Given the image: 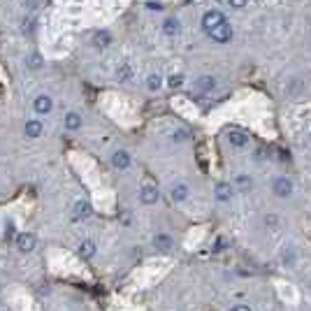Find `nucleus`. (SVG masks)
Masks as SVG:
<instances>
[{
    "instance_id": "nucleus-1",
    "label": "nucleus",
    "mask_w": 311,
    "mask_h": 311,
    "mask_svg": "<svg viewBox=\"0 0 311 311\" xmlns=\"http://www.w3.org/2000/svg\"><path fill=\"white\" fill-rule=\"evenodd\" d=\"M207 35L212 37L214 42H218V45H225V42H230V40H232V26L228 24V21H223V24H218L216 28H212Z\"/></svg>"
},
{
    "instance_id": "nucleus-2",
    "label": "nucleus",
    "mask_w": 311,
    "mask_h": 311,
    "mask_svg": "<svg viewBox=\"0 0 311 311\" xmlns=\"http://www.w3.org/2000/svg\"><path fill=\"white\" fill-rule=\"evenodd\" d=\"M223 21H225V17H223L218 9H209V12H205V17H202V28H205V33H209L212 28H216Z\"/></svg>"
},
{
    "instance_id": "nucleus-3",
    "label": "nucleus",
    "mask_w": 311,
    "mask_h": 311,
    "mask_svg": "<svg viewBox=\"0 0 311 311\" xmlns=\"http://www.w3.org/2000/svg\"><path fill=\"white\" fill-rule=\"evenodd\" d=\"M91 202L89 200H77L74 205H72V218L74 221H84V218H89L91 216Z\"/></svg>"
},
{
    "instance_id": "nucleus-4",
    "label": "nucleus",
    "mask_w": 311,
    "mask_h": 311,
    "mask_svg": "<svg viewBox=\"0 0 311 311\" xmlns=\"http://www.w3.org/2000/svg\"><path fill=\"white\" fill-rule=\"evenodd\" d=\"M274 193L279 197H290L293 195V181H290L288 177L274 179Z\"/></svg>"
},
{
    "instance_id": "nucleus-5",
    "label": "nucleus",
    "mask_w": 311,
    "mask_h": 311,
    "mask_svg": "<svg viewBox=\"0 0 311 311\" xmlns=\"http://www.w3.org/2000/svg\"><path fill=\"white\" fill-rule=\"evenodd\" d=\"M130 163H133V158H130V153L125 151V149H119V151L112 153V165L116 169H128Z\"/></svg>"
},
{
    "instance_id": "nucleus-6",
    "label": "nucleus",
    "mask_w": 311,
    "mask_h": 311,
    "mask_svg": "<svg viewBox=\"0 0 311 311\" xmlns=\"http://www.w3.org/2000/svg\"><path fill=\"white\" fill-rule=\"evenodd\" d=\"M225 137H228V142H230L232 146H237V149H244V146L249 144V135L244 133V130H235V128H232V130L225 133Z\"/></svg>"
},
{
    "instance_id": "nucleus-7",
    "label": "nucleus",
    "mask_w": 311,
    "mask_h": 311,
    "mask_svg": "<svg viewBox=\"0 0 311 311\" xmlns=\"http://www.w3.org/2000/svg\"><path fill=\"white\" fill-rule=\"evenodd\" d=\"M17 249L21 253H30V251L35 249V235H30V232H21L17 237Z\"/></svg>"
},
{
    "instance_id": "nucleus-8",
    "label": "nucleus",
    "mask_w": 311,
    "mask_h": 311,
    "mask_svg": "<svg viewBox=\"0 0 311 311\" xmlns=\"http://www.w3.org/2000/svg\"><path fill=\"white\" fill-rule=\"evenodd\" d=\"M33 107H35V112L37 114H49L53 109V100L47 96V93H40L35 98V102H33Z\"/></svg>"
},
{
    "instance_id": "nucleus-9",
    "label": "nucleus",
    "mask_w": 311,
    "mask_h": 311,
    "mask_svg": "<svg viewBox=\"0 0 311 311\" xmlns=\"http://www.w3.org/2000/svg\"><path fill=\"white\" fill-rule=\"evenodd\" d=\"M42 123L37 121V119H30V121H26V125H24V135H26L28 140H37L40 135H42Z\"/></svg>"
},
{
    "instance_id": "nucleus-10",
    "label": "nucleus",
    "mask_w": 311,
    "mask_h": 311,
    "mask_svg": "<svg viewBox=\"0 0 311 311\" xmlns=\"http://www.w3.org/2000/svg\"><path fill=\"white\" fill-rule=\"evenodd\" d=\"M140 200L144 205H156L158 202V188L156 186H142L140 188Z\"/></svg>"
},
{
    "instance_id": "nucleus-11",
    "label": "nucleus",
    "mask_w": 311,
    "mask_h": 311,
    "mask_svg": "<svg viewBox=\"0 0 311 311\" xmlns=\"http://www.w3.org/2000/svg\"><path fill=\"white\" fill-rule=\"evenodd\" d=\"M179 28H181V24H179L177 17H167L165 21H163V33L167 37H174L179 33Z\"/></svg>"
},
{
    "instance_id": "nucleus-12",
    "label": "nucleus",
    "mask_w": 311,
    "mask_h": 311,
    "mask_svg": "<svg viewBox=\"0 0 311 311\" xmlns=\"http://www.w3.org/2000/svg\"><path fill=\"white\" fill-rule=\"evenodd\" d=\"M169 197H172L174 202H184L188 197V186L186 184H174V186L169 188Z\"/></svg>"
},
{
    "instance_id": "nucleus-13",
    "label": "nucleus",
    "mask_w": 311,
    "mask_h": 311,
    "mask_svg": "<svg viewBox=\"0 0 311 311\" xmlns=\"http://www.w3.org/2000/svg\"><path fill=\"white\" fill-rule=\"evenodd\" d=\"M214 193H216V200H218V202H228L232 197V186L225 184V181H221V184H216V191H214Z\"/></svg>"
},
{
    "instance_id": "nucleus-14",
    "label": "nucleus",
    "mask_w": 311,
    "mask_h": 311,
    "mask_svg": "<svg viewBox=\"0 0 311 311\" xmlns=\"http://www.w3.org/2000/svg\"><path fill=\"white\" fill-rule=\"evenodd\" d=\"M109 45H112V35H109L107 30H98V33H93V47H98V49H107Z\"/></svg>"
},
{
    "instance_id": "nucleus-15",
    "label": "nucleus",
    "mask_w": 311,
    "mask_h": 311,
    "mask_svg": "<svg viewBox=\"0 0 311 311\" xmlns=\"http://www.w3.org/2000/svg\"><path fill=\"white\" fill-rule=\"evenodd\" d=\"M63 125L68 128V130H79L81 128V116L77 112H68L65 119H63Z\"/></svg>"
},
{
    "instance_id": "nucleus-16",
    "label": "nucleus",
    "mask_w": 311,
    "mask_h": 311,
    "mask_svg": "<svg viewBox=\"0 0 311 311\" xmlns=\"http://www.w3.org/2000/svg\"><path fill=\"white\" fill-rule=\"evenodd\" d=\"M153 246H156L158 251H163V253H165V251L172 249V237H169V235H163V232H160V235H156V237H153Z\"/></svg>"
},
{
    "instance_id": "nucleus-17",
    "label": "nucleus",
    "mask_w": 311,
    "mask_h": 311,
    "mask_svg": "<svg viewBox=\"0 0 311 311\" xmlns=\"http://www.w3.org/2000/svg\"><path fill=\"white\" fill-rule=\"evenodd\" d=\"M116 79L119 81H130L133 79V68H130V63H121V65L116 68Z\"/></svg>"
},
{
    "instance_id": "nucleus-18",
    "label": "nucleus",
    "mask_w": 311,
    "mask_h": 311,
    "mask_svg": "<svg viewBox=\"0 0 311 311\" xmlns=\"http://www.w3.org/2000/svg\"><path fill=\"white\" fill-rule=\"evenodd\" d=\"M79 256L81 258H93L96 256V241H91V239H86V241H81L79 244Z\"/></svg>"
},
{
    "instance_id": "nucleus-19",
    "label": "nucleus",
    "mask_w": 311,
    "mask_h": 311,
    "mask_svg": "<svg viewBox=\"0 0 311 311\" xmlns=\"http://www.w3.org/2000/svg\"><path fill=\"white\" fill-rule=\"evenodd\" d=\"M197 89H200V91H214V89H216V79L209 77V74H205V77H200V79H197Z\"/></svg>"
},
{
    "instance_id": "nucleus-20",
    "label": "nucleus",
    "mask_w": 311,
    "mask_h": 311,
    "mask_svg": "<svg viewBox=\"0 0 311 311\" xmlns=\"http://www.w3.org/2000/svg\"><path fill=\"white\" fill-rule=\"evenodd\" d=\"M160 86H163V77H160L158 72L149 74V79H146V89H149V91H158Z\"/></svg>"
},
{
    "instance_id": "nucleus-21",
    "label": "nucleus",
    "mask_w": 311,
    "mask_h": 311,
    "mask_svg": "<svg viewBox=\"0 0 311 311\" xmlns=\"http://www.w3.org/2000/svg\"><path fill=\"white\" fill-rule=\"evenodd\" d=\"M26 65L30 70H40V68H42V56H40V53H30L26 58Z\"/></svg>"
},
{
    "instance_id": "nucleus-22",
    "label": "nucleus",
    "mask_w": 311,
    "mask_h": 311,
    "mask_svg": "<svg viewBox=\"0 0 311 311\" xmlns=\"http://www.w3.org/2000/svg\"><path fill=\"white\" fill-rule=\"evenodd\" d=\"M167 86L169 89H181V86H184V74H169L167 77Z\"/></svg>"
},
{
    "instance_id": "nucleus-23",
    "label": "nucleus",
    "mask_w": 311,
    "mask_h": 311,
    "mask_svg": "<svg viewBox=\"0 0 311 311\" xmlns=\"http://www.w3.org/2000/svg\"><path fill=\"white\" fill-rule=\"evenodd\" d=\"M246 2H249V0H228V5L235 7V9H244L246 7Z\"/></svg>"
},
{
    "instance_id": "nucleus-24",
    "label": "nucleus",
    "mask_w": 311,
    "mask_h": 311,
    "mask_svg": "<svg viewBox=\"0 0 311 311\" xmlns=\"http://www.w3.org/2000/svg\"><path fill=\"white\" fill-rule=\"evenodd\" d=\"M186 137H188L186 130H177V133H172V140H177V142H184Z\"/></svg>"
},
{
    "instance_id": "nucleus-25",
    "label": "nucleus",
    "mask_w": 311,
    "mask_h": 311,
    "mask_svg": "<svg viewBox=\"0 0 311 311\" xmlns=\"http://www.w3.org/2000/svg\"><path fill=\"white\" fill-rule=\"evenodd\" d=\"M237 184H239L241 188H251V179H246L244 174H239V177H237Z\"/></svg>"
},
{
    "instance_id": "nucleus-26",
    "label": "nucleus",
    "mask_w": 311,
    "mask_h": 311,
    "mask_svg": "<svg viewBox=\"0 0 311 311\" xmlns=\"http://www.w3.org/2000/svg\"><path fill=\"white\" fill-rule=\"evenodd\" d=\"M146 7L151 9V12H160V9H163V5H160V2H153V0H149V2H146Z\"/></svg>"
},
{
    "instance_id": "nucleus-27",
    "label": "nucleus",
    "mask_w": 311,
    "mask_h": 311,
    "mask_svg": "<svg viewBox=\"0 0 311 311\" xmlns=\"http://www.w3.org/2000/svg\"><path fill=\"white\" fill-rule=\"evenodd\" d=\"M230 311H251L249 307H244V304H237V307H232Z\"/></svg>"
}]
</instances>
